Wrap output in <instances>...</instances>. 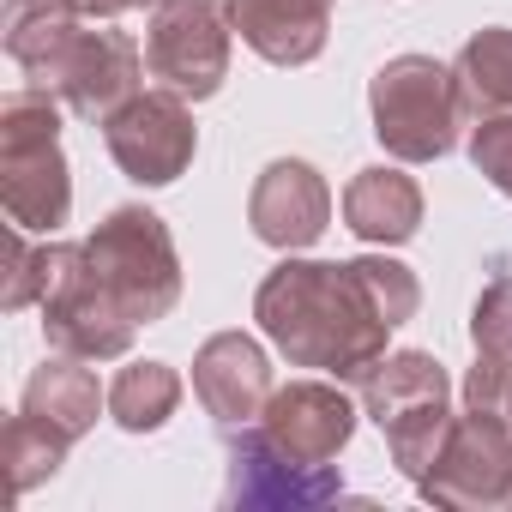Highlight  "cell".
<instances>
[{"mask_svg": "<svg viewBox=\"0 0 512 512\" xmlns=\"http://www.w3.org/2000/svg\"><path fill=\"white\" fill-rule=\"evenodd\" d=\"M422 308V284L392 253L362 260H284L253 290V320L290 368H320L344 386H362L386 356V338L410 326Z\"/></svg>", "mask_w": 512, "mask_h": 512, "instance_id": "obj_1", "label": "cell"}, {"mask_svg": "<svg viewBox=\"0 0 512 512\" xmlns=\"http://www.w3.org/2000/svg\"><path fill=\"white\" fill-rule=\"evenodd\" d=\"M61 115L67 103L43 85H25L0 103V205H7V223L31 235H55L73 211Z\"/></svg>", "mask_w": 512, "mask_h": 512, "instance_id": "obj_2", "label": "cell"}, {"mask_svg": "<svg viewBox=\"0 0 512 512\" xmlns=\"http://www.w3.org/2000/svg\"><path fill=\"white\" fill-rule=\"evenodd\" d=\"M362 410L386 434L398 476L422 482L452 434V380L428 350H386L362 380Z\"/></svg>", "mask_w": 512, "mask_h": 512, "instance_id": "obj_3", "label": "cell"}, {"mask_svg": "<svg viewBox=\"0 0 512 512\" xmlns=\"http://www.w3.org/2000/svg\"><path fill=\"white\" fill-rule=\"evenodd\" d=\"M85 266L133 326H157L181 302V253L151 205H115L85 235Z\"/></svg>", "mask_w": 512, "mask_h": 512, "instance_id": "obj_4", "label": "cell"}, {"mask_svg": "<svg viewBox=\"0 0 512 512\" xmlns=\"http://www.w3.org/2000/svg\"><path fill=\"white\" fill-rule=\"evenodd\" d=\"M368 115H374V139L398 163H440L464 133L452 67L434 55H392L368 79Z\"/></svg>", "mask_w": 512, "mask_h": 512, "instance_id": "obj_5", "label": "cell"}, {"mask_svg": "<svg viewBox=\"0 0 512 512\" xmlns=\"http://www.w3.org/2000/svg\"><path fill=\"white\" fill-rule=\"evenodd\" d=\"M43 338L49 350L85 356V362H115L133 350L139 326L121 314V302L91 278L85 266V241H55L49 235V278H43Z\"/></svg>", "mask_w": 512, "mask_h": 512, "instance_id": "obj_6", "label": "cell"}, {"mask_svg": "<svg viewBox=\"0 0 512 512\" xmlns=\"http://www.w3.org/2000/svg\"><path fill=\"white\" fill-rule=\"evenodd\" d=\"M229 13L223 0H157L145 25V73L187 103H205L229 79Z\"/></svg>", "mask_w": 512, "mask_h": 512, "instance_id": "obj_7", "label": "cell"}, {"mask_svg": "<svg viewBox=\"0 0 512 512\" xmlns=\"http://www.w3.org/2000/svg\"><path fill=\"white\" fill-rule=\"evenodd\" d=\"M416 494L434 506H458V512L512 506V422H506V410L452 416V434H446L434 470L416 482Z\"/></svg>", "mask_w": 512, "mask_h": 512, "instance_id": "obj_8", "label": "cell"}, {"mask_svg": "<svg viewBox=\"0 0 512 512\" xmlns=\"http://www.w3.org/2000/svg\"><path fill=\"white\" fill-rule=\"evenodd\" d=\"M103 145L115 157V169L139 187H169L193 169L199 151V127L181 91H139L127 97L109 121H103Z\"/></svg>", "mask_w": 512, "mask_h": 512, "instance_id": "obj_9", "label": "cell"}, {"mask_svg": "<svg viewBox=\"0 0 512 512\" xmlns=\"http://www.w3.org/2000/svg\"><path fill=\"white\" fill-rule=\"evenodd\" d=\"M344 494V476L332 464H302L290 458L266 428H241L229 440V506H272V512H308Z\"/></svg>", "mask_w": 512, "mask_h": 512, "instance_id": "obj_10", "label": "cell"}, {"mask_svg": "<svg viewBox=\"0 0 512 512\" xmlns=\"http://www.w3.org/2000/svg\"><path fill=\"white\" fill-rule=\"evenodd\" d=\"M139 79H145V49L121 31H79L73 49L49 67L43 91H55L67 103V115L103 127L127 97H139Z\"/></svg>", "mask_w": 512, "mask_h": 512, "instance_id": "obj_11", "label": "cell"}, {"mask_svg": "<svg viewBox=\"0 0 512 512\" xmlns=\"http://www.w3.org/2000/svg\"><path fill=\"white\" fill-rule=\"evenodd\" d=\"M247 223L266 247L278 253H302L332 229V187L308 157H278L260 169L247 193Z\"/></svg>", "mask_w": 512, "mask_h": 512, "instance_id": "obj_12", "label": "cell"}, {"mask_svg": "<svg viewBox=\"0 0 512 512\" xmlns=\"http://www.w3.org/2000/svg\"><path fill=\"white\" fill-rule=\"evenodd\" d=\"M193 392L205 404V416L217 428H247V422H260L266 404H272V362L260 350V338H247V332H217L199 344L193 356Z\"/></svg>", "mask_w": 512, "mask_h": 512, "instance_id": "obj_13", "label": "cell"}, {"mask_svg": "<svg viewBox=\"0 0 512 512\" xmlns=\"http://www.w3.org/2000/svg\"><path fill=\"white\" fill-rule=\"evenodd\" d=\"M260 428L302 464H332L356 440V404L344 380H290L272 392Z\"/></svg>", "mask_w": 512, "mask_h": 512, "instance_id": "obj_14", "label": "cell"}, {"mask_svg": "<svg viewBox=\"0 0 512 512\" xmlns=\"http://www.w3.org/2000/svg\"><path fill=\"white\" fill-rule=\"evenodd\" d=\"M332 7L338 0H223L235 37L272 67L320 61V49L332 37Z\"/></svg>", "mask_w": 512, "mask_h": 512, "instance_id": "obj_15", "label": "cell"}, {"mask_svg": "<svg viewBox=\"0 0 512 512\" xmlns=\"http://www.w3.org/2000/svg\"><path fill=\"white\" fill-rule=\"evenodd\" d=\"M344 229L368 247H404L422 229V187L404 169H356V181L344 187Z\"/></svg>", "mask_w": 512, "mask_h": 512, "instance_id": "obj_16", "label": "cell"}, {"mask_svg": "<svg viewBox=\"0 0 512 512\" xmlns=\"http://www.w3.org/2000/svg\"><path fill=\"white\" fill-rule=\"evenodd\" d=\"M19 410H25V416H37V422H49V428H55V434H67V440H85V434L97 428V416L109 410V392L97 386V374L85 368V356L55 350V356L25 380Z\"/></svg>", "mask_w": 512, "mask_h": 512, "instance_id": "obj_17", "label": "cell"}, {"mask_svg": "<svg viewBox=\"0 0 512 512\" xmlns=\"http://www.w3.org/2000/svg\"><path fill=\"white\" fill-rule=\"evenodd\" d=\"M91 19L73 7V0H7L0 7V43L19 61V73L31 85L49 79V67L73 49V37L85 31Z\"/></svg>", "mask_w": 512, "mask_h": 512, "instance_id": "obj_18", "label": "cell"}, {"mask_svg": "<svg viewBox=\"0 0 512 512\" xmlns=\"http://www.w3.org/2000/svg\"><path fill=\"white\" fill-rule=\"evenodd\" d=\"M452 85H458L464 127L488 115H512V25H482L452 55Z\"/></svg>", "mask_w": 512, "mask_h": 512, "instance_id": "obj_19", "label": "cell"}, {"mask_svg": "<svg viewBox=\"0 0 512 512\" xmlns=\"http://www.w3.org/2000/svg\"><path fill=\"white\" fill-rule=\"evenodd\" d=\"M181 410V374L169 362H127L109 386V416L127 434H157Z\"/></svg>", "mask_w": 512, "mask_h": 512, "instance_id": "obj_20", "label": "cell"}, {"mask_svg": "<svg viewBox=\"0 0 512 512\" xmlns=\"http://www.w3.org/2000/svg\"><path fill=\"white\" fill-rule=\"evenodd\" d=\"M67 452H73L67 434H55L49 422H37V416L19 410V416L7 422V470H13V494L43 488V482L67 464Z\"/></svg>", "mask_w": 512, "mask_h": 512, "instance_id": "obj_21", "label": "cell"}, {"mask_svg": "<svg viewBox=\"0 0 512 512\" xmlns=\"http://www.w3.org/2000/svg\"><path fill=\"white\" fill-rule=\"evenodd\" d=\"M470 344L482 356H506L512 362V272H500L476 296V308H470Z\"/></svg>", "mask_w": 512, "mask_h": 512, "instance_id": "obj_22", "label": "cell"}, {"mask_svg": "<svg viewBox=\"0 0 512 512\" xmlns=\"http://www.w3.org/2000/svg\"><path fill=\"white\" fill-rule=\"evenodd\" d=\"M7 253H13V278H7V296H0V308L7 314H19V308H31L37 296H43V278H49V241L43 247H31V229H7Z\"/></svg>", "mask_w": 512, "mask_h": 512, "instance_id": "obj_23", "label": "cell"}, {"mask_svg": "<svg viewBox=\"0 0 512 512\" xmlns=\"http://www.w3.org/2000/svg\"><path fill=\"white\" fill-rule=\"evenodd\" d=\"M470 163L494 193L512 199V115H488L470 127Z\"/></svg>", "mask_w": 512, "mask_h": 512, "instance_id": "obj_24", "label": "cell"}, {"mask_svg": "<svg viewBox=\"0 0 512 512\" xmlns=\"http://www.w3.org/2000/svg\"><path fill=\"white\" fill-rule=\"evenodd\" d=\"M506 380H512V362L476 350V368L464 374V410H500L506 404Z\"/></svg>", "mask_w": 512, "mask_h": 512, "instance_id": "obj_25", "label": "cell"}, {"mask_svg": "<svg viewBox=\"0 0 512 512\" xmlns=\"http://www.w3.org/2000/svg\"><path fill=\"white\" fill-rule=\"evenodd\" d=\"M73 7H79L85 19H103V25H109V19H121V13H133V7H139V0H73Z\"/></svg>", "mask_w": 512, "mask_h": 512, "instance_id": "obj_26", "label": "cell"}, {"mask_svg": "<svg viewBox=\"0 0 512 512\" xmlns=\"http://www.w3.org/2000/svg\"><path fill=\"white\" fill-rule=\"evenodd\" d=\"M500 410H506V422H512V380H506V404H500Z\"/></svg>", "mask_w": 512, "mask_h": 512, "instance_id": "obj_27", "label": "cell"}, {"mask_svg": "<svg viewBox=\"0 0 512 512\" xmlns=\"http://www.w3.org/2000/svg\"><path fill=\"white\" fill-rule=\"evenodd\" d=\"M139 7H157V0H139Z\"/></svg>", "mask_w": 512, "mask_h": 512, "instance_id": "obj_28", "label": "cell"}]
</instances>
